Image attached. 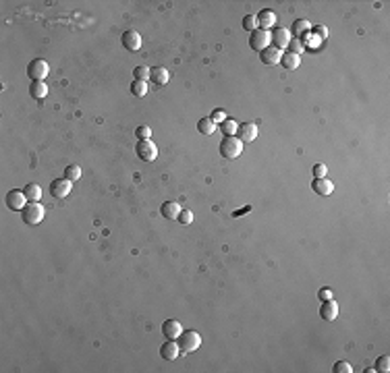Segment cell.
<instances>
[{"instance_id":"obj_1","label":"cell","mask_w":390,"mask_h":373,"mask_svg":"<svg viewBox=\"0 0 390 373\" xmlns=\"http://www.w3.org/2000/svg\"><path fill=\"white\" fill-rule=\"evenodd\" d=\"M44 216H46L44 205L38 203V201H29L21 210V220L25 224H31V226H33V224H40L41 220H44Z\"/></svg>"},{"instance_id":"obj_2","label":"cell","mask_w":390,"mask_h":373,"mask_svg":"<svg viewBox=\"0 0 390 373\" xmlns=\"http://www.w3.org/2000/svg\"><path fill=\"white\" fill-rule=\"evenodd\" d=\"M243 154V141L239 137H224L220 141V156L228 157V160H235Z\"/></svg>"},{"instance_id":"obj_3","label":"cell","mask_w":390,"mask_h":373,"mask_svg":"<svg viewBox=\"0 0 390 373\" xmlns=\"http://www.w3.org/2000/svg\"><path fill=\"white\" fill-rule=\"evenodd\" d=\"M199 344H202V336L193 330H187V332H181L179 336V346H181V353L183 354H189V353H195Z\"/></svg>"},{"instance_id":"obj_4","label":"cell","mask_w":390,"mask_h":373,"mask_svg":"<svg viewBox=\"0 0 390 373\" xmlns=\"http://www.w3.org/2000/svg\"><path fill=\"white\" fill-rule=\"evenodd\" d=\"M135 154L141 162H154L156 156H158V147L154 145L152 139H145V141H137L135 145Z\"/></svg>"},{"instance_id":"obj_5","label":"cell","mask_w":390,"mask_h":373,"mask_svg":"<svg viewBox=\"0 0 390 373\" xmlns=\"http://www.w3.org/2000/svg\"><path fill=\"white\" fill-rule=\"evenodd\" d=\"M50 73V64L46 60H41V58H36V60H31L27 64V75L33 79V81H44Z\"/></svg>"},{"instance_id":"obj_6","label":"cell","mask_w":390,"mask_h":373,"mask_svg":"<svg viewBox=\"0 0 390 373\" xmlns=\"http://www.w3.org/2000/svg\"><path fill=\"white\" fill-rule=\"evenodd\" d=\"M27 203H29V199L25 197L23 191L13 189V191H8V193H6V205H8V210H13V212H21Z\"/></svg>"},{"instance_id":"obj_7","label":"cell","mask_w":390,"mask_h":373,"mask_svg":"<svg viewBox=\"0 0 390 373\" xmlns=\"http://www.w3.org/2000/svg\"><path fill=\"white\" fill-rule=\"evenodd\" d=\"M249 46H251L255 52H262L264 48L270 46V31L266 29H255L251 31V38H249Z\"/></svg>"},{"instance_id":"obj_8","label":"cell","mask_w":390,"mask_h":373,"mask_svg":"<svg viewBox=\"0 0 390 373\" xmlns=\"http://www.w3.org/2000/svg\"><path fill=\"white\" fill-rule=\"evenodd\" d=\"M288 41H290V31L287 27H274L270 33V46H276L278 50L282 48H288Z\"/></svg>"},{"instance_id":"obj_9","label":"cell","mask_w":390,"mask_h":373,"mask_svg":"<svg viewBox=\"0 0 390 373\" xmlns=\"http://www.w3.org/2000/svg\"><path fill=\"white\" fill-rule=\"evenodd\" d=\"M71 185L73 182L69 178H56V180L50 182V193H52L54 199H64L71 193Z\"/></svg>"},{"instance_id":"obj_10","label":"cell","mask_w":390,"mask_h":373,"mask_svg":"<svg viewBox=\"0 0 390 373\" xmlns=\"http://www.w3.org/2000/svg\"><path fill=\"white\" fill-rule=\"evenodd\" d=\"M237 137L243 141V143H251V141H255V137H257V124H255V122H243V124H239Z\"/></svg>"},{"instance_id":"obj_11","label":"cell","mask_w":390,"mask_h":373,"mask_svg":"<svg viewBox=\"0 0 390 373\" xmlns=\"http://www.w3.org/2000/svg\"><path fill=\"white\" fill-rule=\"evenodd\" d=\"M121 41H123L124 50H129V52H137V50L141 48V36H139L137 31H133V29L124 31L123 38H121Z\"/></svg>"},{"instance_id":"obj_12","label":"cell","mask_w":390,"mask_h":373,"mask_svg":"<svg viewBox=\"0 0 390 373\" xmlns=\"http://www.w3.org/2000/svg\"><path fill=\"white\" fill-rule=\"evenodd\" d=\"M280 58H282V50H278L276 46H268V48H264L262 52H260V60L264 64H268V66L278 64Z\"/></svg>"},{"instance_id":"obj_13","label":"cell","mask_w":390,"mask_h":373,"mask_svg":"<svg viewBox=\"0 0 390 373\" xmlns=\"http://www.w3.org/2000/svg\"><path fill=\"white\" fill-rule=\"evenodd\" d=\"M160 354H162V359H166V361H174V359H179V354H183V353H181L179 342H174V340H166V342L160 346Z\"/></svg>"},{"instance_id":"obj_14","label":"cell","mask_w":390,"mask_h":373,"mask_svg":"<svg viewBox=\"0 0 390 373\" xmlns=\"http://www.w3.org/2000/svg\"><path fill=\"white\" fill-rule=\"evenodd\" d=\"M255 17H257V25H260V29H266V31H268L270 27H274V25H276V13L270 11V8H264V11H260Z\"/></svg>"},{"instance_id":"obj_15","label":"cell","mask_w":390,"mask_h":373,"mask_svg":"<svg viewBox=\"0 0 390 373\" xmlns=\"http://www.w3.org/2000/svg\"><path fill=\"white\" fill-rule=\"evenodd\" d=\"M181 332H183V328L177 319H166L162 323V334L166 336V340H179Z\"/></svg>"},{"instance_id":"obj_16","label":"cell","mask_w":390,"mask_h":373,"mask_svg":"<svg viewBox=\"0 0 390 373\" xmlns=\"http://www.w3.org/2000/svg\"><path fill=\"white\" fill-rule=\"evenodd\" d=\"M338 315V305L334 298H330V301H324L322 307H320V317L326 319V321H334Z\"/></svg>"},{"instance_id":"obj_17","label":"cell","mask_w":390,"mask_h":373,"mask_svg":"<svg viewBox=\"0 0 390 373\" xmlns=\"http://www.w3.org/2000/svg\"><path fill=\"white\" fill-rule=\"evenodd\" d=\"M280 64H282V69H287V71H295V69H299V64H301V56L293 54V52H282Z\"/></svg>"},{"instance_id":"obj_18","label":"cell","mask_w":390,"mask_h":373,"mask_svg":"<svg viewBox=\"0 0 390 373\" xmlns=\"http://www.w3.org/2000/svg\"><path fill=\"white\" fill-rule=\"evenodd\" d=\"M311 189L318 195H330L332 191H334V185H332L328 178H313L311 180Z\"/></svg>"},{"instance_id":"obj_19","label":"cell","mask_w":390,"mask_h":373,"mask_svg":"<svg viewBox=\"0 0 390 373\" xmlns=\"http://www.w3.org/2000/svg\"><path fill=\"white\" fill-rule=\"evenodd\" d=\"M160 212H162V216L166 220H177L179 214H181V207H179L177 201H166V203H162Z\"/></svg>"},{"instance_id":"obj_20","label":"cell","mask_w":390,"mask_h":373,"mask_svg":"<svg viewBox=\"0 0 390 373\" xmlns=\"http://www.w3.org/2000/svg\"><path fill=\"white\" fill-rule=\"evenodd\" d=\"M149 79H152L156 85H166L168 79H170V75H168V71H166L164 66H156V69H152V73H149Z\"/></svg>"},{"instance_id":"obj_21","label":"cell","mask_w":390,"mask_h":373,"mask_svg":"<svg viewBox=\"0 0 390 373\" xmlns=\"http://www.w3.org/2000/svg\"><path fill=\"white\" fill-rule=\"evenodd\" d=\"M311 31V25H309V21H305V19H297L295 23H293V33H295V39H303L307 33Z\"/></svg>"},{"instance_id":"obj_22","label":"cell","mask_w":390,"mask_h":373,"mask_svg":"<svg viewBox=\"0 0 390 373\" xmlns=\"http://www.w3.org/2000/svg\"><path fill=\"white\" fill-rule=\"evenodd\" d=\"M29 94H31V98H36V99L46 98V96H48V85H46V81H33L31 85H29Z\"/></svg>"},{"instance_id":"obj_23","label":"cell","mask_w":390,"mask_h":373,"mask_svg":"<svg viewBox=\"0 0 390 373\" xmlns=\"http://www.w3.org/2000/svg\"><path fill=\"white\" fill-rule=\"evenodd\" d=\"M23 193H25V197H27L29 201H40V197H41V187L36 185V182H29V185H25Z\"/></svg>"},{"instance_id":"obj_24","label":"cell","mask_w":390,"mask_h":373,"mask_svg":"<svg viewBox=\"0 0 390 373\" xmlns=\"http://www.w3.org/2000/svg\"><path fill=\"white\" fill-rule=\"evenodd\" d=\"M197 131L202 133V135H212V133L216 131V122L210 118V116H205V118H202L197 122Z\"/></svg>"},{"instance_id":"obj_25","label":"cell","mask_w":390,"mask_h":373,"mask_svg":"<svg viewBox=\"0 0 390 373\" xmlns=\"http://www.w3.org/2000/svg\"><path fill=\"white\" fill-rule=\"evenodd\" d=\"M237 129H239V124L232 120V118H224V120L220 122V131L224 133V137H235Z\"/></svg>"},{"instance_id":"obj_26","label":"cell","mask_w":390,"mask_h":373,"mask_svg":"<svg viewBox=\"0 0 390 373\" xmlns=\"http://www.w3.org/2000/svg\"><path fill=\"white\" fill-rule=\"evenodd\" d=\"M129 89H131V94L133 96H137V98H141V96H145L147 94V81H133L131 85H129Z\"/></svg>"},{"instance_id":"obj_27","label":"cell","mask_w":390,"mask_h":373,"mask_svg":"<svg viewBox=\"0 0 390 373\" xmlns=\"http://www.w3.org/2000/svg\"><path fill=\"white\" fill-rule=\"evenodd\" d=\"M64 178H69L71 182H73V180H79V178H81V168H79L77 164L66 166V170H64Z\"/></svg>"},{"instance_id":"obj_28","label":"cell","mask_w":390,"mask_h":373,"mask_svg":"<svg viewBox=\"0 0 390 373\" xmlns=\"http://www.w3.org/2000/svg\"><path fill=\"white\" fill-rule=\"evenodd\" d=\"M243 29H247V31H255V29H260V25H257V17H255V15H245V17H243Z\"/></svg>"},{"instance_id":"obj_29","label":"cell","mask_w":390,"mask_h":373,"mask_svg":"<svg viewBox=\"0 0 390 373\" xmlns=\"http://www.w3.org/2000/svg\"><path fill=\"white\" fill-rule=\"evenodd\" d=\"M376 371H380V373H388L390 371V356L388 354L380 356V359L376 361Z\"/></svg>"},{"instance_id":"obj_30","label":"cell","mask_w":390,"mask_h":373,"mask_svg":"<svg viewBox=\"0 0 390 373\" xmlns=\"http://www.w3.org/2000/svg\"><path fill=\"white\" fill-rule=\"evenodd\" d=\"M135 137H137L139 141H145V139L152 137V129L145 127V124H139V127L135 129Z\"/></svg>"},{"instance_id":"obj_31","label":"cell","mask_w":390,"mask_h":373,"mask_svg":"<svg viewBox=\"0 0 390 373\" xmlns=\"http://www.w3.org/2000/svg\"><path fill=\"white\" fill-rule=\"evenodd\" d=\"M149 73H152V69H147V66H137V69L133 71V75H135L137 81H147Z\"/></svg>"},{"instance_id":"obj_32","label":"cell","mask_w":390,"mask_h":373,"mask_svg":"<svg viewBox=\"0 0 390 373\" xmlns=\"http://www.w3.org/2000/svg\"><path fill=\"white\" fill-rule=\"evenodd\" d=\"M288 48H290V52H293V54H299V56H301V52H303V41L301 39H290L288 41Z\"/></svg>"},{"instance_id":"obj_33","label":"cell","mask_w":390,"mask_h":373,"mask_svg":"<svg viewBox=\"0 0 390 373\" xmlns=\"http://www.w3.org/2000/svg\"><path fill=\"white\" fill-rule=\"evenodd\" d=\"M332 371H334V373H351L353 367L347 361H338V363H334V369H332Z\"/></svg>"},{"instance_id":"obj_34","label":"cell","mask_w":390,"mask_h":373,"mask_svg":"<svg viewBox=\"0 0 390 373\" xmlns=\"http://www.w3.org/2000/svg\"><path fill=\"white\" fill-rule=\"evenodd\" d=\"M181 224H191L193 222V212L191 210H181V214H179V218H177Z\"/></svg>"},{"instance_id":"obj_35","label":"cell","mask_w":390,"mask_h":373,"mask_svg":"<svg viewBox=\"0 0 390 373\" xmlns=\"http://www.w3.org/2000/svg\"><path fill=\"white\" fill-rule=\"evenodd\" d=\"M311 172H313V177L315 178H326V172H328V168L324 164H315L313 168H311Z\"/></svg>"},{"instance_id":"obj_36","label":"cell","mask_w":390,"mask_h":373,"mask_svg":"<svg viewBox=\"0 0 390 373\" xmlns=\"http://www.w3.org/2000/svg\"><path fill=\"white\" fill-rule=\"evenodd\" d=\"M313 33H315V36H318L320 39H326V38H328V29L324 27V25H315V27H313Z\"/></svg>"},{"instance_id":"obj_37","label":"cell","mask_w":390,"mask_h":373,"mask_svg":"<svg viewBox=\"0 0 390 373\" xmlns=\"http://www.w3.org/2000/svg\"><path fill=\"white\" fill-rule=\"evenodd\" d=\"M210 118H212L214 122H218V124H220V122H222L224 118H226V114H224L222 110H214V112H212V116H210Z\"/></svg>"},{"instance_id":"obj_38","label":"cell","mask_w":390,"mask_h":373,"mask_svg":"<svg viewBox=\"0 0 390 373\" xmlns=\"http://www.w3.org/2000/svg\"><path fill=\"white\" fill-rule=\"evenodd\" d=\"M318 296L322 298V301H330V298H332V290L330 288H320Z\"/></svg>"}]
</instances>
